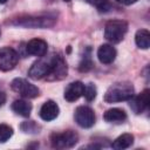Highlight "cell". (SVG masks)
Segmentation results:
<instances>
[{"mask_svg":"<svg viewBox=\"0 0 150 150\" xmlns=\"http://www.w3.org/2000/svg\"><path fill=\"white\" fill-rule=\"evenodd\" d=\"M116 2L121 4V5H125V6H129V5H132L135 4L137 0H115Z\"/></svg>","mask_w":150,"mask_h":150,"instance_id":"24","label":"cell"},{"mask_svg":"<svg viewBox=\"0 0 150 150\" xmlns=\"http://www.w3.org/2000/svg\"><path fill=\"white\" fill-rule=\"evenodd\" d=\"M135 42L138 48L141 49H148L150 47V33L146 29H139L136 32L135 35Z\"/></svg>","mask_w":150,"mask_h":150,"instance_id":"18","label":"cell"},{"mask_svg":"<svg viewBox=\"0 0 150 150\" xmlns=\"http://www.w3.org/2000/svg\"><path fill=\"white\" fill-rule=\"evenodd\" d=\"M75 122L81 128H90L95 123V114L94 110L87 105H80L76 108L74 114Z\"/></svg>","mask_w":150,"mask_h":150,"instance_id":"8","label":"cell"},{"mask_svg":"<svg viewBox=\"0 0 150 150\" xmlns=\"http://www.w3.org/2000/svg\"><path fill=\"white\" fill-rule=\"evenodd\" d=\"M7 2V0H0V4H6Z\"/></svg>","mask_w":150,"mask_h":150,"instance_id":"26","label":"cell"},{"mask_svg":"<svg viewBox=\"0 0 150 150\" xmlns=\"http://www.w3.org/2000/svg\"><path fill=\"white\" fill-rule=\"evenodd\" d=\"M63 1H66V2H68V1H70V0H63Z\"/></svg>","mask_w":150,"mask_h":150,"instance_id":"27","label":"cell"},{"mask_svg":"<svg viewBox=\"0 0 150 150\" xmlns=\"http://www.w3.org/2000/svg\"><path fill=\"white\" fill-rule=\"evenodd\" d=\"M0 33H1V32H0Z\"/></svg>","mask_w":150,"mask_h":150,"instance_id":"28","label":"cell"},{"mask_svg":"<svg viewBox=\"0 0 150 150\" xmlns=\"http://www.w3.org/2000/svg\"><path fill=\"white\" fill-rule=\"evenodd\" d=\"M79 141V135L73 130H67L60 134H53L50 136V142L54 148L57 149H69L73 148Z\"/></svg>","mask_w":150,"mask_h":150,"instance_id":"4","label":"cell"},{"mask_svg":"<svg viewBox=\"0 0 150 150\" xmlns=\"http://www.w3.org/2000/svg\"><path fill=\"white\" fill-rule=\"evenodd\" d=\"M84 91V84L81 81H75L68 84V87L64 90V98L68 102H75L79 100Z\"/></svg>","mask_w":150,"mask_h":150,"instance_id":"13","label":"cell"},{"mask_svg":"<svg viewBox=\"0 0 150 150\" xmlns=\"http://www.w3.org/2000/svg\"><path fill=\"white\" fill-rule=\"evenodd\" d=\"M130 108L135 114L143 112L149 104V89H144L137 96H132L130 100Z\"/></svg>","mask_w":150,"mask_h":150,"instance_id":"10","label":"cell"},{"mask_svg":"<svg viewBox=\"0 0 150 150\" xmlns=\"http://www.w3.org/2000/svg\"><path fill=\"white\" fill-rule=\"evenodd\" d=\"M5 102H6V94L4 91H0V107L4 105Z\"/></svg>","mask_w":150,"mask_h":150,"instance_id":"25","label":"cell"},{"mask_svg":"<svg viewBox=\"0 0 150 150\" xmlns=\"http://www.w3.org/2000/svg\"><path fill=\"white\" fill-rule=\"evenodd\" d=\"M96 94H97V89L95 87L94 83H88L87 86H84V91H83V95L86 97V100L88 102H91L95 100L96 97Z\"/></svg>","mask_w":150,"mask_h":150,"instance_id":"19","label":"cell"},{"mask_svg":"<svg viewBox=\"0 0 150 150\" xmlns=\"http://www.w3.org/2000/svg\"><path fill=\"white\" fill-rule=\"evenodd\" d=\"M128 32V23L123 20H110L104 26V38L111 43L121 42Z\"/></svg>","mask_w":150,"mask_h":150,"instance_id":"2","label":"cell"},{"mask_svg":"<svg viewBox=\"0 0 150 150\" xmlns=\"http://www.w3.org/2000/svg\"><path fill=\"white\" fill-rule=\"evenodd\" d=\"M12 110L22 117H28L32 111V104L25 100H15L12 103Z\"/></svg>","mask_w":150,"mask_h":150,"instance_id":"16","label":"cell"},{"mask_svg":"<svg viewBox=\"0 0 150 150\" xmlns=\"http://www.w3.org/2000/svg\"><path fill=\"white\" fill-rule=\"evenodd\" d=\"M67 64L63 61V59L59 55H54V61H53V68L49 75L46 77L49 81H55V80H62L63 77L67 76Z\"/></svg>","mask_w":150,"mask_h":150,"instance_id":"9","label":"cell"},{"mask_svg":"<svg viewBox=\"0 0 150 150\" xmlns=\"http://www.w3.org/2000/svg\"><path fill=\"white\" fill-rule=\"evenodd\" d=\"M97 57H98L101 63L110 64L116 59V49L111 45L104 43V45L100 46V48L97 50Z\"/></svg>","mask_w":150,"mask_h":150,"instance_id":"14","label":"cell"},{"mask_svg":"<svg viewBox=\"0 0 150 150\" xmlns=\"http://www.w3.org/2000/svg\"><path fill=\"white\" fill-rule=\"evenodd\" d=\"M93 68V61L90 59V56H84L83 60L81 61L80 66H79V69L81 71H88Z\"/></svg>","mask_w":150,"mask_h":150,"instance_id":"23","label":"cell"},{"mask_svg":"<svg viewBox=\"0 0 150 150\" xmlns=\"http://www.w3.org/2000/svg\"><path fill=\"white\" fill-rule=\"evenodd\" d=\"M21 130L23 132H30V134L33 132V134H35V132H39V127L35 124L34 121H27V122H23L21 124Z\"/></svg>","mask_w":150,"mask_h":150,"instance_id":"21","label":"cell"},{"mask_svg":"<svg viewBox=\"0 0 150 150\" xmlns=\"http://www.w3.org/2000/svg\"><path fill=\"white\" fill-rule=\"evenodd\" d=\"M47 49H48L47 42L42 39H32L26 45V52L38 57H43L47 53Z\"/></svg>","mask_w":150,"mask_h":150,"instance_id":"11","label":"cell"},{"mask_svg":"<svg viewBox=\"0 0 150 150\" xmlns=\"http://www.w3.org/2000/svg\"><path fill=\"white\" fill-rule=\"evenodd\" d=\"M11 88L13 91L18 93L25 98H34L40 95L39 88L25 79H14L11 83Z\"/></svg>","mask_w":150,"mask_h":150,"instance_id":"5","label":"cell"},{"mask_svg":"<svg viewBox=\"0 0 150 150\" xmlns=\"http://www.w3.org/2000/svg\"><path fill=\"white\" fill-rule=\"evenodd\" d=\"M103 118L109 123H122L127 120V114L120 108H112L104 112Z\"/></svg>","mask_w":150,"mask_h":150,"instance_id":"15","label":"cell"},{"mask_svg":"<svg viewBox=\"0 0 150 150\" xmlns=\"http://www.w3.org/2000/svg\"><path fill=\"white\" fill-rule=\"evenodd\" d=\"M53 61H54V55L47 60L41 59V60L35 61L28 70V76L33 80H40V79L47 77L49 75V73L52 71Z\"/></svg>","mask_w":150,"mask_h":150,"instance_id":"6","label":"cell"},{"mask_svg":"<svg viewBox=\"0 0 150 150\" xmlns=\"http://www.w3.org/2000/svg\"><path fill=\"white\" fill-rule=\"evenodd\" d=\"M134 94L135 89L130 82H117L108 88L104 94V101L107 103L129 101L134 96Z\"/></svg>","mask_w":150,"mask_h":150,"instance_id":"1","label":"cell"},{"mask_svg":"<svg viewBox=\"0 0 150 150\" xmlns=\"http://www.w3.org/2000/svg\"><path fill=\"white\" fill-rule=\"evenodd\" d=\"M55 22V18L53 16H20L16 18L13 22H11L12 25L15 26H22V27H27V28H47V27H52Z\"/></svg>","mask_w":150,"mask_h":150,"instance_id":"3","label":"cell"},{"mask_svg":"<svg viewBox=\"0 0 150 150\" xmlns=\"http://www.w3.org/2000/svg\"><path fill=\"white\" fill-rule=\"evenodd\" d=\"M13 136L12 127L7 124H0V143H5Z\"/></svg>","mask_w":150,"mask_h":150,"instance_id":"20","label":"cell"},{"mask_svg":"<svg viewBox=\"0 0 150 150\" xmlns=\"http://www.w3.org/2000/svg\"><path fill=\"white\" fill-rule=\"evenodd\" d=\"M86 1L94 5L98 11H107L109 8V1L108 0H86Z\"/></svg>","mask_w":150,"mask_h":150,"instance_id":"22","label":"cell"},{"mask_svg":"<svg viewBox=\"0 0 150 150\" xmlns=\"http://www.w3.org/2000/svg\"><path fill=\"white\" fill-rule=\"evenodd\" d=\"M19 62V54L11 47L0 48V70L9 71Z\"/></svg>","mask_w":150,"mask_h":150,"instance_id":"7","label":"cell"},{"mask_svg":"<svg viewBox=\"0 0 150 150\" xmlns=\"http://www.w3.org/2000/svg\"><path fill=\"white\" fill-rule=\"evenodd\" d=\"M134 143V136L131 134H123L121 136H118L111 144V148L116 149V150H123L127 149L129 146H131Z\"/></svg>","mask_w":150,"mask_h":150,"instance_id":"17","label":"cell"},{"mask_svg":"<svg viewBox=\"0 0 150 150\" xmlns=\"http://www.w3.org/2000/svg\"><path fill=\"white\" fill-rule=\"evenodd\" d=\"M59 111H60L59 105L54 101L49 100V101H46L42 104V107L40 108V112L39 114H40V117L43 121L49 122V121L55 120L59 116Z\"/></svg>","mask_w":150,"mask_h":150,"instance_id":"12","label":"cell"}]
</instances>
